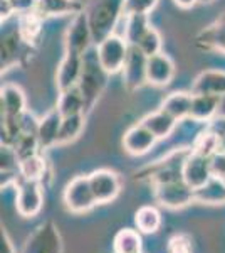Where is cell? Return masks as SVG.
<instances>
[{"mask_svg": "<svg viewBox=\"0 0 225 253\" xmlns=\"http://www.w3.org/2000/svg\"><path fill=\"white\" fill-rule=\"evenodd\" d=\"M195 198L207 205H225V184L214 177L205 187L195 191Z\"/></svg>", "mask_w": 225, "mask_h": 253, "instance_id": "32", "label": "cell"}, {"mask_svg": "<svg viewBox=\"0 0 225 253\" xmlns=\"http://www.w3.org/2000/svg\"><path fill=\"white\" fill-rule=\"evenodd\" d=\"M141 235L136 230H120L113 240L114 253H141Z\"/></svg>", "mask_w": 225, "mask_h": 253, "instance_id": "31", "label": "cell"}, {"mask_svg": "<svg viewBox=\"0 0 225 253\" xmlns=\"http://www.w3.org/2000/svg\"><path fill=\"white\" fill-rule=\"evenodd\" d=\"M195 42L205 51H215L225 54V12L212 24H208L205 29L198 32Z\"/></svg>", "mask_w": 225, "mask_h": 253, "instance_id": "16", "label": "cell"}, {"mask_svg": "<svg viewBox=\"0 0 225 253\" xmlns=\"http://www.w3.org/2000/svg\"><path fill=\"white\" fill-rule=\"evenodd\" d=\"M134 224L140 233L153 235L161 226V214L155 206H141L134 213Z\"/></svg>", "mask_w": 225, "mask_h": 253, "instance_id": "30", "label": "cell"}, {"mask_svg": "<svg viewBox=\"0 0 225 253\" xmlns=\"http://www.w3.org/2000/svg\"><path fill=\"white\" fill-rule=\"evenodd\" d=\"M44 206V191L40 181H22L17 186L15 210L22 218H34Z\"/></svg>", "mask_w": 225, "mask_h": 253, "instance_id": "7", "label": "cell"}, {"mask_svg": "<svg viewBox=\"0 0 225 253\" xmlns=\"http://www.w3.org/2000/svg\"><path fill=\"white\" fill-rule=\"evenodd\" d=\"M192 101H193V93L192 91H173L163 98L160 108L165 110L168 115H171L180 124V122L190 120Z\"/></svg>", "mask_w": 225, "mask_h": 253, "instance_id": "21", "label": "cell"}, {"mask_svg": "<svg viewBox=\"0 0 225 253\" xmlns=\"http://www.w3.org/2000/svg\"><path fill=\"white\" fill-rule=\"evenodd\" d=\"M12 15H15V12L12 9L9 0H0V19H2V24L7 22Z\"/></svg>", "mask_w": 225, "mask_h": 253, "instance_id": "39", "label": "cell"}, {"mask_svg": "<svg viewBox=\"0 0 225 253\" xmlns=\"http://www.w3.org/2000/svg\"><path fill=\"white\" fill-rule=\"evenodd\" d=\"M63 199L67 210L74 214H84L91 211L97 201L89 182V175H76L74 179H71L66 184Z\"/></svg>", "mask_w": 225, "mask_h": 253, "instance_id": "3", "label": "cell"}, {"mask_svg": "<svg viewBox=\"0 0 225 253\" xmlns=\"http://www.w3.org/2000/svg\"><path fill=\"white\" fill-rule=\"evenodd\" d=\"M89 182H91L97 205H108L121 193V177L111 169L94 170L89 174Z\"/></svg>", "mask_w": 225, "mask_h": 253, "instance_id": "11", "label": "cell"}, {"mask_svg": "<svg viewBox=\"0 0 225 253\" xmlns=\"http://www.w3.org/2000/svg\"><path fill=\"white\" fill-rule=\"evenodd\" d=\"M153 194L157 203L165 208H170V210H180V208H185L197 201L195 191L183 179L153 186Z\"/></svg>", "mask_w": 225, "mask_h": 253, "instance_id": "6", "label": "cell"}, {"mask_svg": "<svg viewBox=\"0 0 225 253\" xmlns=\"http://www.w3.org/2000/svg\"><path fill=\"white\" fill-rule=\"evenodd\" d=\"M109 73L103 68V64L97 59L96 47L89 49L83 58V71H81L79 81H77V88H79L81 95L84 98V110L86 115L94 108V105L99 101L101 95L104 93L108 86Z\"/></svg>", "mask_w": 225, "mask_h": 253, "instance_id": "2", "label": "cell"}, {"mask_svg": "<svg viewBox=\"0 0 225 253\" xmlns=\"http://www.w3.org/2000/svg\"><path fill=\"white\" fill-rule=\"evenodd\" d=\"M61 124H63V115L56 108L49 110V112L39 120V130H37V140L40 152L49 150L57 145V138H59Z\"/></svg>", "mask_w": 225, "mask_h": 253, "instance_id": "17", "label": "cell"}, {"mask_svg": "<svg viewBox=\"0 0 225 253\" xmlns=\"http://www.w3.org/2000/svg\"><path fill=\"white\" fill-rule=\"evenodd\" d=\"M0 169L3 172H19V166H20V159L15 152V149L12 145H3L0 149ZM20 174V172H19Z\"/></svg>", "mask_w": 225, "mask_h": 253, "instance_id": "34", "label": "cell"}, {"mask_svg": "<svg viewBox=\"0 0 225 253\" xmlns=\"http://www.w3.org/2000/svg\"><path fill=\"white\" fill-rule=\"evenodd\" d=\"M83 58L84 56L76 54V52L64 51V56L61 59L59 66H57L56 75V84L59 93L77 86L81 71H83Z\"/></svg>", "mask_w": 225, "mask_h": 253, "instance_id": "13", "label": "cell"}, {"mask_svg": "<svg viewBox=\"0 0 225 253\" xmlns=\"http://www.w3.org/2000/svg\"><path fill=\"white\" fill-rule=\"evenodd\" d=\"M192 152L198 154V156H202V157H207V159L215 156L217 152H220V133L212 128L202 130V132L193 138Z\"/></svg>", "mask_w": 225, "mask_h": 253, "instance_id": "26", "label": "cell"}, {"mask_svg": "<svg viewBox=\"0 0 225 253\" xmlns=\"http://www.w3.org/2000/svg\"><path fill=\"white\" fill-rule=\"evenodd\" d=\"M219 181H222V182H224V184H225V175H224V177H222V179H219Z\"/></svg>", "mask_w": 225, "mask_h": 253, "instance_id": "45", "label": "cell"}, {"mask_svg": "<svg viewBox=\"0 0 225 253\" xmlns=\"http://www.w3.org/2000/svg\"><path fill=\"white\" fill-rule=\"evenodd\" d=\"M0 107H2V117L17 118L27 112V98L24 89L17 84H3L0 91Z\"/></svg>", "mask_w": 225, "mask_h": 253, "instance_id": "18", "label": "cell"}, {"mask_svg": "<svg viewBox=\"0 0 225 253\" xmlns=\"http://www.w3.org/2000/svg\"><path fill=\"white\" fill-rule=\"evenodd\" d=\"M94 44L116 34L118 22L125 17V0H89L84 7Z\"/></svg>", "mask_w": 225, "mask_h": 253, "instance_id": "1", "label": "cell"}, {"mask_svg": "<svg viewBox=\"0 0 225 253\" xmlns=\"http://www.w3.org/2000/svg\"><path fill=\"white\" fill-rule=\"evenodd\" d=\"M56 107L63 117L77 115V113H84L86 115L84 98H83V95H81V91L77 86L71 88V89H66V91H61Z\"/></svg>", "mask_w": 225, "mask_h": 253, "instance_id": "27", "label": "cell"}, {"mask_svg": "<svg viewBox=\"0 0 225 253\" xmlns=\"http://www.w3.org/2000/svg\"><path fill=\"white\" fill-rule=\"evenodd\" d=\"M214 0H200V3H212Z\"/></svg>", "mask_w": 225, "mask_h": 253, "instance_id": "44", "label": "cell"}, {"mask_svg": "<svg viewBox=\"0 0 225 253\" xmlns=\"http://www.w3.org/2000/svg\"><path fill=\"white\" fill-rule=\"evenodd\" d=\"M12 9H14L15 15H24L29 14V12H34L35 7H37V0H9Z\"/></svg>", "mask_w": 225, "mask_h": 253, "instance_id": "38", "label": "cell"}, {"mask_svg": "<svg viewBox=\"0 0 225 253\" xmlns=\"http://www.w3.org/2000/svg\"><path fill=\"white\" fill-rule=\"evenodd\" d=\"M0 253H15L14 245H12L9 235L5 231H2V248H0Z\"/></svg>", "mask_w": 225, "mask_h": 253, "instance_id": "40", "label": "cell"}, {"mask_svg": "<svg viewBox=\"0 0 225 253\" xmlns=\"http://www.w3.org/2000/svg\"><path fill=\"white\" fill-rule=\"evenodd\" d=\"M27 49H32L29 44L24 42L20 38L19 29L9 31L2 36V44H0V54H2V71L12 69L14 66L22 63L24 56L27 54Z\"/></svg>", "mask_w": 225, "mask_h": 253, "instance_id": "14", "label": "cell"}, {"mask_svg": "<svg viewBox=\"0 0 225 253\" xmlns=\"http://www.w3.org/2000/svg\"><path fill=\"white\" fill-rule=\"evenodd\" d=\"M210 169L212 175L215 179H222L225 175V154L224 152H217L215 156L210 157Z\"/></svg>", "mask_w": 225, "mask_h": 253, "instance_id": "37", "label": "cell"}, {"mask_svg": "<svg viewBox=\"0 0 225 253\" xmlns=\"http://www.w3.org/2000/svg\"><path fill=\"white\" fill-rule=\"evenodd\" d=\"M42 24H44V19L40 17L35 10L20 15L17 29H19L20 38L24 39V42L29 44L31 47H34L35 42H37L40 38V34H42Z\"/></svg>", "mask_w": 225, "mask_h": 253, "instance_id": "24", "label": "cell"}, {"mask_svg": "<svg viewBox=\"0 0 225 253\" xmlns=\"http://www.w3.org/2000/svg\"><path fill=\"white\" fill-rule=\"evenodd\" d=\"M166 253H193L192 240L187 235H175L173 238H170Z\"/></svg>", "mask_w": 225, "mask_h": 253, "instance_id": "36", "label": "cell"}, {"mask_svg": "<svg viewBox=\"0 0 225 253\" xmlns=\"http://www.w3.org/2000/svg\"><path fill=\"white\" fill-rule=\"evenodd\" d=\"M192 93L193 95H225V71L222 69H207L202 71L195 78L192 84Z\"/></svg>", "mask_w": 225, "mask_h": 253, "instance_id": "19", "label": "cell"}, {"mask_svg": "<svg viewBox=\"0 0 225 253\" xmlns=\"http://www.w3.org/2000/svg\"><path fill=\"white\" fill-rule=\"evenodd\" d=\"M86 125V115L84 113H77V115L63 117V124H61L59 138H57V145H67L74 142L77 137L83 133Z\"/></svg>", "mask_w": 225, "mask_h": 253, "instance_id": "29", "label": "cell"}, {"mask_svg": "<svg viewBox=\"0 0 225 253\" xmlns=\"http://www.w3.org/2000/svg\"><path fill=\"white\" fill-rule=\"evenodd\" d=\"M173 3L183 10H190V9H193L197 3H200V0H173Z\"/></svg>", "mask_w": 225, "mask_h": 253, "instance_id": "41", "label": "cell"}, {"mask_svg": "<svg viewBox=\"0 0 225 253\" xmlns=\"http://www.w3.org/2000/svg\"><path fill=\"white\" fill-rule=\"evenodd\" d=\"M158 138L150 132L143 124H134L133 126H129L128 130L123 135V147L129 156H145L148 154L155 145H157Z\"/></svg>", "mask_w": 225, "mask_h": 253, "instance_id": "12", "label": "cell"}, {"mask_svg": "<svg viewBox=\"0 0 225 253\" xmlns=\"http://www.w3.org/2000/svg\"><path fill=\"white\" fill-rule=\"evenodd\" d=\"M161 46H163L161 34H160L155 27H150V29L146 31V34L143 36L141 42L138 44V47H140L148 58L150 56L158 54V52H161Z\"/></svg>", "mask_w": 225, "mask_h": 253, "instance_id": "33", "label": "cell"}, {"mask_svg": "<svg viewBox=\"0 0 225 253\" xmlns=\"http://www.w3.org/2000/svg\"><path fill=\"white\" fill-rule=\"evenodd\" d=\"M158 5V0H125V15H148Z\"/></svg>", "mask_w": 225, "mask_h": 253, "instance_id": "35", "label": "cell"}, {"mask_svg": "<svg viewBox=\"0 0 225 253\" xmlns=\"http://www.w3.org/2000/svg\"><path fill=\"white\" fill-rule=\"evenodd\" d=\"M94 42L93 32L89 27L86 12L74 15L69 22L66 36H64V51H71L76 54L84 56L91 49V44Z\"/></svg>", "mask_w": 225, "mask_h": 253, "instance_id": "8", "label": "cell"}, {"mask_svg": "<svg viewBox=\"0 0 225 253\" xmlns=\"http://www.w3.org/2000/svg\"><path fill=\"white\" fill-rule=\"evenodd\" d=\"M35 12L44 20L51 17H63V15H74L84 12V3L79 0H37Z\"/></svg>", "mask_w": 225, "mask_h": 253, "instance_id": "20", "label": "cell"}, {"mask_svg": "<svg viewBox=\"0 0 225 253\" xmlns=\"http://www.w3.org/2000/svg\"><path fill=\"white\" fill-rule=\"evenodd\" d=\"M125 32H123V38L126 39V42L129 46H138L141 42L143 36L146 34V31L150 29L148 15L143 14H133V15H125Z\"/></svg>", "mask_w": 225, "mask_h": 253, "instance_id": "25", "label": "cell"}, {"mask_svg": "<svg viewBox=\"0 0 225 253\" xmlns=\"http://www.w3.org/2000/svg\"><path fill=\"white\" fill-rule=\"evenodd\" d=\"M217 118H224L225 120V95L220 96V105H219V112H217Z\"/></svg>", "mask_w": 225, "mask_h": 253, "instance_id": "42", "label": "cell"}, {"mask_svg": "<svg viewBox=\"0 0 225 253\" xmlns=\"http://www.w3.org/2000/svg\"><path fill=\"white\" fill-rule=\"evenodd\" d=\"M96 51L97 59L103 64V68L109 75H116V73H121L123 68H125L129 44L126 42V39L121 34H111L101 41L99 44H96Z\"/></svg>", "mask_w": 225, "mask_h": 253, "instance_id": "4", "label": "cell"}, {"mask_svg": "<svg viewBox=\"0 0 225 253\" xmlns=\"http://www.w3.org/2000/svg\"><path fill=\"white\" fill-rule=\"evenodd\" d=\"M20 253H63V238L52 221L39 224L26 240Z\"/></svg>", "mask_w": 225, "mask_h": 253, "instance_id": "5", "label": "cell"}, {"mask_svg": "<svg viewBox=\"0 0 225 253\" xmlns=\"http://www.w3.org/2000/svg\"><path fill=\"white\" fill-rule=\"evenodd\" d=\"M20 177L26 179V181H44V177L47 175V161L46 157L35 154V156L26 157L20 161L19 166Z\"/></svg>", "mask_w": 225, "mask_h": 253, "instance_id": "28", "label": "cell"}, {"mask_svg": "<svg viewBox=\"0 0 225 253\" xmlns=\"http://www.w3.org/2000/svg\"><path fill=\"white\" fill-rule=\"evenodd\" d=\"M182 179L187 182L193 191L205 187L214 179L210 169V159L202 157L195 152H188L182 161Z\"/></svg>", "mask_w": 225, "mask_h": 253, "instance_id": "9", "label": "cell"}, {"mask_svg": "<svg viewBox=\"0 0 225 253\" xmlns=\"http://www.w3.org/2000/svg\"><path fill=\"white\" fill-rule=\"evenodd\" d=\"M140 124L145 125L158 140H163V138H168L177 130L178 122L171 115H168L165 110L158 108L157 112H151L143 117Z\"/></svg>", "mask_w": 225, "mask_h": 253, "instance_id": "22", "label": "cell"}, {"mask_svg": "<svg viewBox=\"0 0 225 253\" xmlns=\"http://www.w3.org/2000/svg\"><path fill=\"white\" fill-rule=\"evenodd\" d=\"M219 105H220V96H215V95H193L190 120L198 122V124H207V122H212L214 118H217Z\"/></svg>", "mask_w": 225, "mask_h": 253, "instance_id": "23", "label": "cell"}, {"mask_svg": "<svg viewBox=\"0 0 225 253\" xmlns=\"http://www.w3.org/2000/svg\"><path fill=\"white\" fill-rule=\"evenodd\" d=\"M220 152L225 154V130L220 132Z\"/></svg>", "mask_w": 225, "mask_h": 253, "instance_id": "43", "label": "cell"}, {"mask_svg": "<svg viewBox=\"0 0 225 253\" xmlns=\"http://www.w3.org/2000/svg\"><path fill=\"white\" fill-rule=\"evenodd\" d=\"M175 73H177V68H175L173 59L163 51L148 58V64H146V80H148V84L160 88L166 86L175 78Z\"/></svg>", "mask_w": 225, "mask_h": 253, "instance_id": "15", "label": "cell"}, {"mask_svg": "<svg viewBox=\"0 0 225 253\" xmlns=\"http://www.w3.org/2000/svg\"><path fill=\"white\" fill-rule=\"evenodd\" d=\"M146 64L148 56L138 46H129L128 58H126L125 68H123V83L128 91H136L143 84L148 83L146 80Z\"/></svg>", "mask_w": 225, "mask_h": 253, "instance_id": "10", "label": "cell"}]
</instances>
